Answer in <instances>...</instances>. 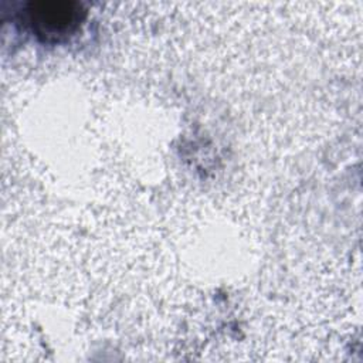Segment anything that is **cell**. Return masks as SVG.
Instances as JSON below:
<instances>
[{"mask_svg":"<svg viewBox=\"0 0 363 363\" xmlns=\"http://www.w3.org/2000/svg\"><path fill=\"white\" fill-rule=\"evenodd\" d=\"M28 21L33 30L45 40H61L81 24L85 11L77 1L40 0L28 4Z\"/></svg>","mask_w":363,"mask_h":363,"instance_id":"1","label":"cell"}]
</instances>
